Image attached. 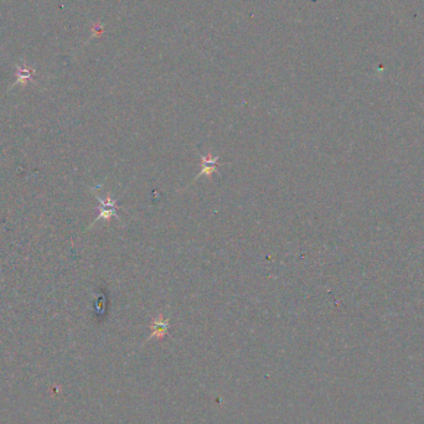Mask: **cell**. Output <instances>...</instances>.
Returning a JSON list of instances; mask_svg holds the SVG:
<instances>
[{
    "label": "cell",
    "mask_w": 424,
    "mask_h": 424,
    "mask_svg": "<svg viewBox=\"0 0 424 424\" xmlns=\"http://www.w3.org/2000/svg\"><path fill=\"white\" fill-rule=\"evenodd\" d=\"M95 198H97L98 201H100V206H98V212H100V215H98L97 219L94 220V222L92 223V226H93L94 223H97L100 220H104V221H107V222H109L112 217H115L118 221H121L117 214L118 206H117V201H115V200H113L109 195H107L106 199L100 198L98 195L95 196Z\"/></svg>",
    "instance_id": "1"
},
{
    "label": "cell",
    "mask_w": 424,
    "mask_h": 424,
    "mask_svg": "<svg viewBox=\"0 0 424 424\" xmlns=\"http://www.w3.org/2000/svg\"><path fill=\"white\" fill-rule=\"evenodd\" d=\"M168 329L169 320H164L161 315L153 319V322H151V330H153V333H151L150 339H161L168 333Z\"/></svg>",
    "instance_id": "3"
},
{
    "label": "cell",
    "mask_w": 424,
    "mask_h": 424,
    "mask_svg": "<svg viewBox=\"0 0 424 424\" xmlns=\"http://www.w3.org/2000/svg\"><path fill=\"white\" fill-rule=\"evenodd\" d=\"M200 158H201V171L196 176V179H199L200 176H207V178H211L212 172H215V170H216L217 160L220 159V155L212 157V154H208L207 157H202V155L200 154Z\"/></svg>",
    "instance_id": "2"
}]
</instances>
